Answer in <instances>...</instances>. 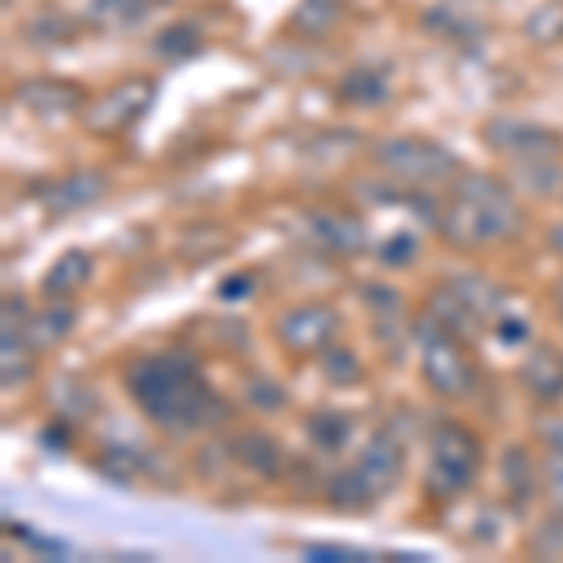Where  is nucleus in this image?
Listing matches in <instances>:
<instances>
[{
	"instance_id": "34",
	"label": "nucleus",
	"mask_w": 563,
	"mask_h": 563,
	"mask_svg": "<svg viewBox=\"0 0 563 563\" xmlns=\"http://www.w3.org/2000/svg\"><path fill=\"white\" fill-rule=\"evenodd\" d=\"M102 474L113 481H132L140 474V459H135L129 448H109L102 455Z\"/></svg>"
},
{
	"instance_id": "40",
	"label": "nucleus",
	"mask_w": 563,
	"mask_h": 563,
	"mask_svg": "<svg viewBox=\"0 0 563 563\" xmlns=\"http://www.w3.org/2000/svg\"><path fill=\"white\" fill-rule=\"evenodd\" d=\"M549 244H552V252H556V256L563 260V222H556L549 230Z\"/></svg>"
},
{
	"instance_id": "28",
	"label": "nucleus",
	"mask_w": 563,
	"mask_h": 563,
	"mask_svg": "<svg viewBox=\"0 0 563 563\" xmlns=\"http://www.w3.org/2000/svg\"><path fill=\"white\" fill-rule=\"evenodd\" d=\"M320 368H323V376L339 387H350L361 379V361L353 357V350H342V346H327L320 353Z\"/></svg>"
},
{
	"instance_id": "26",
	"label": "nucleus",
	"mask_w": 563,
	"mask_h": 563,
	"mask_svg": "<svg viewBox=\"0 0 563 563\" xmlns=\"http://www.w3.org/2000/svg\"><path fill=\"white\" fill-rule=\"evenodd\" d=\"M424 31L440 34V38H459V42H466V38H474V34L481 31V23L474 20V15L455 12V8L440 4V8H429V12H424Z\"/></svg>"
},
{
	"instance_id": "36",
	"label": "nucleus",
	"mask_w": 563,
	"mask_h": 563,
	"mask_svg": "<svg viewBox=\"0 0 563 563\" xmlns=\"http://www.w3.org/2000/svg\"><path fill=\"white\" fill-rule=\"evenodd\" d=\"M538 435L544 440V448H549V451H563V417H556V413L541 417Z\"/></svg>"
},
{
	"instance_id": "7",
	"label": "nucleus",
	"mask_w": 563,
	"mask_h": 563,
	"mask_svg": "<svg viewBox=\"0 0 563 563\" xmlns=\"http://www.w3.org/2000/svg\"><path fill=\"white\" fill-rule=\"evenodd\" d=\"M339 331V316L327 305H297L278 316L275 334L289 353H323Z\"/></svg>"
},
{
	"instance_id": "17",
	"label": "nucleus",
	"mask_w": 563,
	"mask_h": 563,
	"mask_svg": "<svg viewBox=\"0 0 563 563\" xmlns=\"http://www.w3.org/2000/svg\"><path fill=\"white\" fill-rule=\"evenodd\" d=\"M499 477H504L507 499L515 507H526L538 493V470H533V459L526 455V448H507L504 459H499Z\"/></svg>"
},
{
	"instance_id": "37",
	"label": "nucleus",
	"mask_w": 563,
	"mask_h": 563,
	"mask_svg": "<svg viewBox=\"0 0 563 563\" xmlns=\"http://www.w3.org/2000/svg\"><path fill=\"white\" fill-rule=\"evenodd\" d=\"M305 556L308 560H361V552L339 549V544H312V549H308Z\"/></svg>"
},
{
	"instance_id": "25",
	"label": "nucleus",
	"mask_w": 563,
	"mask_h": 563,
	"mask_svg": "<svg viewBox=\"0 0 563 563\" xmlns=\"http://www.w3.org/2000/svg\"><path fill=\"white\" fill-rule=\"evenodd\" d=\"M350 429H353V424H350V417L342 413V410H320V413L308 417V435H312V443L320 451L346 448Z\"/></svg>"
},
{
	"instance_id": "20",
	"label": "nucleus",
	"mask_w": 563,
	"mask_h": 563,
	"mask_svg": "<svg viewBox=\"0 0 563 563\" xmlns=\"http://www.w3.org/2000/svg\"><path fill=\"white\" fill-rule=\"evenodd\" d=\"M448 289L470 308V312H477L485 323L499 320V289L488 278H481V275H455V278L448 282Z\"/></svg>"
},
{
	"instance_id": "1",
	"label": "nucleus",
	"mask_w": 563,
	"mask_h": 563,
	"mask_svg": "<svg viewBox=\"0 0 563 563\" xmlns=\"http://www.w3.org/2000/svg\"><path fill=\"white\" fill-rule=\"evenodd\" d=\"M129 395L140 410L166 432H192L218 424L230 406L203 384L196 357L185 350H166L154 357L135 361L129 368Z\"/></svg>"
},
{
	"instance_id": "35",
	"label": "nucleus",
	"mask_w": 563,
	"mask_h": 563,
	"mask_svg": "<svg viewBox=\"0 0 563 563\" xmlns=\"http://www.w3.org/2000/svg\"><path fill=\"white\" fill-rule=\"evenodd\" d=\"M379 260H384L387 267H402V263H410V260H413V241H410V238L387 241L384 249H379Z\"/></svg>"
},
{
	"instance_id": "8",
	"label": "nucleus",
	"mask_w": 563,
	"mask_h": 563,
	"mask_svg": "<svg viewBox=\"0 0 563 563\" xmlns=\"http://www.w3.org/2000/svg\"><path fill=\"white\" fill-rule=\"evenodd\" d=\"M485 143L499 154H511L515 162H526V158H556V151L563 147V135L544 129V124L499 117V121L485 124Z\"/></svg>"
},
{
	"instance_id": "3",
	"label": "nucleus",
	"mask_w": 563,
	"mask_h": 563,
	"mask_svg": "<svg viewBox=\"0 0 563 563\" xmlns=\"http://www.w3.org/2000/svg\"><path fill=\"white\" fill-rule=\"evenodd\" d=\"M372 158L387 177L406 180V185H435V180L455 177L459 169L455 154L435 140H421V135H390V140L376 143Z\"/></svg>"
},
{
	"instance_id": "5",
	"label": "nucleus",
	"mask_w": 563,
	"mask_h": 563,
	"mask_svg": "<svg viewBox=\"0 0 563 563\" xmlns=\"http://www.w3.org/2000/svg\"><path fill=\"white\" fill-rule=\"evenodd\" d=\"M417 339H421V372L429 387L443 398H466L474 390V372L462 357V339L443 331L432 316L417 323Z\"/></svg>"
},
{
	"instance_id": "30",
	"label": "nucleus",
	"mask_w": 563,
	"mask_h": 563,
	"mask_svg": "<svg viewBox=\"0 0 563 563\" xmlns=\"http://www.w3.org/2000/svg\"><path fill=\"white\" fill-rule=\"evenodd\" d=\"M530 552L538 560H556L563 556V511L556 519H544L530 538Z\"/></svg>"
},
{
	"instance_id": "15",
	"label": "nucleus",
	"mask_w": 563,
	"mask_h": 563,
	"mask_svg": "<svg viewBox=\"0 0 563 563\" xmlns=\"http://www.w3.org/2000/svg\"><path fill=\"white\" fill-rule=\"evenodd\" d=\"M429 308H432V320L440 323L443 331L455 334V339H477V334L485 331V320H481L477 312H470L448 286H440L429 297Z\"/></svg>"
},
{
	"instance_id": "10",
	"label": "nucleus",
	"mask_w": 563,
	"mask_h": 563,
	"mask_svg": "<svg viewBox=\"0 0 563 563\" xmlns=\"http://www.w3.org/2000/svg\"><path fill=\"white\" fill-rule=\"evenodd\" d=\"M353 466L361 470V477L368 481L372 493L387 496L390 488L398 485V477H402V443H398L395 435H387V432L372 435Z\"/></svg>"
},
{
	"instance_id": "13",
	"label": "nucleus",
	"mask_w": 563,
	"mask_h": 563,
	"mask_svg": "<svg viewBox=\"0 0 563 563\" xmlns=\"http://www.w3.org/2000/svg\"><path fill=\"white\" fill-rule=\"evenodd\" d=\"M522 387L538 402H560L563 398V357L549 346H533L522 361Z\"/></svg>"
},
{
	"instance_id": "23",
	"label": "nucleus",
	"mask_w": 563,
	"mask_h": 563,
	"mask_svg": "<svg viewBox=\"0 0 563 563\" xmlns=\"http://www.w3.org/2000/svg\"><path fill=\"white\" fill-rule=\"evenodd\" d=\"M522 34L533 45H560L563 42V0H544L522 23Z\"/></svg>"
},
{
	"instance_id": "11",
	"label": "nucleus",
	"mask_w": 563,
	"mask_h": 563,
	"mask_svg": "<svg viewBox=\"0 0 563 563\" xmlns=\"http://www.w3.org/2000/svg\"><path fill=\"white\" fill-rule=\"evenodd\" d=\"M308 233L334 256H357L365 249V225L342 211H316L308 214Z\"/></svg>"
},
{
	"instance_id": "29",
	"label": "nucleus",
	"mask_w": 563,
	"mask_h": 563,
	"mask_svg": "<svg viewBox=\"0 0 563 563\" xmlns=\"http://www.w3.org/2000/svg\"><path fill=\"white\" fill-rule=\"evenodd\" d=\"M560 177H563V169L552 158H526V162H519V180H522L526 192H538V196L552 192V188L560 185Z\"/></svg>"
},
{
	"instance_id": "32",
	"label": "nucleus",
	"mask_w": 563,
	"mask_h": 563,
	"mask_svg": "<svg viewBox=\"0 0 563 563\" xmlns=\"http://www.w3.org/2000/svg\"><path fill=\"white\" fill-rule=\"evenodd\" d=\"M244 398H249V402L256 406V410H263V413L278 410V406L286 402L282 387L275 384V379H267V376H252V379H249V387H244Z\"/></svg>"
},
{
	"instance_id": "16",
	"label": "nucleus",
	"mask_w": 563,
	"mask_h": 563,
	"mask_svg": "<svg viewBox=\"0 0 563 563\" xmlns=\"http://www.w3.org/2000/svg\"><path fill=\"white\" fill-rule=\"evenodd\" d=\"M71 327H76V308H71L68 301H57L53 308H45V312L31 316V320L23 323V334L34 350H49V346H57V342L68 339Z\"/></svg>"
},
{
	"instance_id": "31",
	"label": "nucleus",
	"mask_w": 563,
	"mask_h": 563,
	"mask_svg": "<svg viewBox=\"0 0 563 563\" xmlns=\"http://www.w3.org/2000/svg\"><path fill=\"white\" fill-rule=\"evenodd\" d=\"M68 34H71V23H65V15H34V20L26 23V38L38 45L65 42Z\"/></svg>"
},
{
	"instance_id": "18",
	"label": "nucleus",
	"mask_w": 563,
	"mask_h": 563,
	"mask_svg": "<svg viewBox=\"0 0 563 563\" xmlns=\"http://www.w3.org/2000/svg\"><path fill=\"white\" fill-rule=\"evenodd\" d=\"M230 451L244 470H252V474H260V477H275L282 470L278 443L263 432H241L238 440L230 443Z\"/></svg>"
},
{
	"instance_id": "39",
	"label": "nucleus",
	"mask_w": 563,
	"mask_h": 563,
	"mask_svg": "<svg viewBox=\"0 0 563 563\" xmlns=\"http://www.w3.org/2000/svg\"><path fill=\"white\" fill-rule=\"evenodd\" d=\"M249 275H238V278H230V282H222V297H244L249 294Z\"/></svg>"
},
{
	"instance_id": "27",
	"label": "nucleus",
	"mask_w": 563,
	"mask_h": 563,
	"mask_svg": "<svg viewBox=\"0 0 563 563\" xmlns=\"http://www.w3.org/2000/svg\"><path fill=\"white\" fill-rule=\"evenodd\" d=\"M196 49H199V34H196V26H188V23L166 26V31L154 38V53H158L162 60H185V57H192Z\"/></svg>"
},
{
	"instance_id": "22",
	"label": "nucleus",
	"mask_w": 563,
	"mask_h": 563,
	"mask_svg": "<svg viewBox=\"0 0 563 563\" xmlns=\"http://www.w3.org/2000/svg\"><path fill=\"white\" fill-rule=\"evenodd\" d=\"M339 98L342 102H350V106H376V102H384L387 98V79H384V71H376V68H353L342 76V84H339Z\"/></svg>"
},
{
	"instance_id": "38",
	"label": "nucleus",
	"mask_w": 563,
	"mask_h": 563,
	"mask_svg": "<svg viewBox=\"0 0 563 563\" xmlns=\"http://www.w3.org/2000/svg\"><path fill=\"white\" fill-rule=\"evenodd\" d=\"M496 331L504 334L507 342H522V339H526V323H522V320H515V316H499V320H496Z\"/></svg>"
},
{
	"instance_id": "21",
	"label": "nucleus",
	"mask_w": 563,
	"mask_h": 563,
	"mask_svg": "<svg viewBox=\"0 0 563 563\" xmlns=\"http://www.w3.org/2000/svg\"><path fill=\"white\" fill-rule=\"evenodd\" d=\"M327 499H331L339 511H365V507L376 504V493L368 488V481L361 477L357 466L350 470H339L331 481H327Z\"/></svg>"
},
{
	"instance_id": "2",
	"label": "nucleus",
	"mask_w": 563,
	"mask_h": 563,
	"mask_svg": "<svg viewBox=\"0 0 563 563\" xmlns=\"http://www.w3.org/2000/svg\"><path fill=\"white\" fill-rule=\"evenodd\" d=\"M440 238L455 249H488L522 230V207L504 180L488 174L455 177V196L435 214Z\"/></svg>"
},
{
	"instance_id": "9",
	"label": "nucleus",
	"mask_w": 563,
	"mask_h": 563,
	"mask_svg": "<svg viewBox=\"0 0 563 563\" xmlns=\"http://www.w3.org/2000/svg\"><path fill=\"white\" fill-rule=\"evenodd\" d=\"M106 188H109L106 174H98V169H76V174L53 180L42 192V203L49 214H71V211H84V207L98 203V199L106 196Z\"/></svg>"
},
{
	"instance_id": "6",
	"label": "nucleus",
	"mask_w": 563,
	"mask_h": 563,
	"mask_svg": "<svg viewBox=\"0 0 563 563\" xmlns=\"http://www.w3.org/2000/svg\"><path fill=\"white\" fill-rule=\"evenodd\" d=\"M154 95H158V90H154L147 76H132V79H124V84H117L109 95L98 98L90 109H84V124L98 135L124 132L129 124H135L147 113Z\"/></svg>"
},
{
	"instance_id": "33",
	"label": "nucleus",
	"mask_w": 563,
	"mask_h": 563,
	"mask_svg": "<svg viewBox=\"0 0 563 563\" xmlns=\"http://www.w3.org/2000/svg\"><path fill=\"white\" fill-rule=\"evenodd\" d=\"M541 488L552 507L563 511V451H549V459L541 462Z\"/></svg>"
},
{
	"instance_id": "12",
	"label": "nucleus",
	"mask_w": 563,
	"mask_h": 563,
	"mask_svg": "<svg viewBox=\"0 0 563 563\" xmlns=\"http://www.w3.org/2000/svg\"><path fill=\"white\" fill-rule=\"evenodd\" d=\"M15 98L38 117H65V113H76L84 95L79 87L65 84V79H26V84L15 90Z\"/></svg>"
},
{
	"instance_id": "14",
	"label": "nucleus",
	"mask_w": 563,
	"mask_h": 563,
	"mask_svg": "<svg viewBox=\"0 0 563 563\" xmlns=\"http://www.w3.org/2000/svg\"><path fill=\"white\" fill-rule=\"evenodd\" d=\"M90 278V256L87 252H65L49 271L42 275V294L49 301H65L76 289H84Z\"/></svg>"
},
{
	"instance_id": "41",
	"label": "nucleus",
	"mask_w": 563,
	"mask_h": 563,
	"mask_svg": "<svg viewBox=\"0 0 563 563\" xmlns=\"http://www.w3.org/2000/svg\"><path fill=\"white\" fill-rule=\"evenodd\" d=\"M556 305H560V312H563V278L556 282Z\"/></svg>"
},
{
	"instance_id": "4",
	"label": "nucleus",
	"mask_w": 563,
	"mask_h": 563,
	"mask_svg": "<svg viewBox=\"0 0 563 563\" xmlns=\"http://www.w3.org/2000/svg\"><path fill=\"white\" fill-rule=\"evenodd\" d=\"M481 466V443L477 435L462 424L448 421L440 424L432 435V459H429V493L440 499H451L459 493H466L477 477Z\"/></svg>"
},
{
	"instance_id": "19",
	"label": "nucleus",
	"mask_w": 563,
	"mask_h": 563,
	"mask_svg": "<svg viewBox=\"0 0 563 563\" xmlns=\"http://www.w3.org/2000/svg\"><path fill=\"white\" fill-rule=\"evenodd\" d=\"M342 20V0H297L294 15H289V31L305 34V38H323Z\"/></svg>"
},
{
	"instance_id": "24",
	"label": "nucleus",
	"mask_w": 563,
	"mask_h": 563,
	"mask_svg": "<svg viewBox=\"0 0 563 563\" xmlns=\"http://www.w3.org/2000/svg\"><path fill=\"white\" fill-rule=\"evenodd\" d=\"M34 350L31 342H26V334H12L4 327V350H0V368H4V387H15L23 384L26 376L34 372Z\"/></svg>"
}]
</instances>
